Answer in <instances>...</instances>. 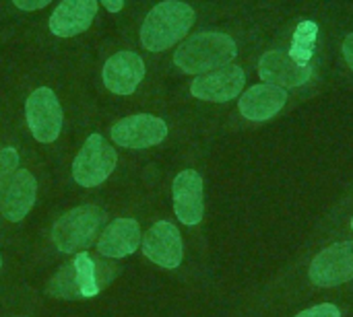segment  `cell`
Instances as JSON below:
<instances>
[{
    "label": "cell",
    "mask_w": 353,
    "mask_h": 317,
    "mask_svg": "<svg viewBox=\"0 0 353 317\" xmlns=\"http://www.w3.org/2000/svg\"><path fill=\"white\" fill-rule=\"evenodd\" d=\"M352 229H353V219H352Z\"/></svg>",
    "instance_id": "25"
},
{
    "label": "cell",
    "mask_w": 353,
    "mask_h": 317,
    "mask_svg": "<svg viewBox=\"0 0 353 317\" xmlns=\"http://www.w3.org/2000/svg\"><path fill=\"white\" fill-rule=\"evenodd\" d=\"M27 126L37 142H54L62 130V107L56 93L48 87L35 89L25 105Z\"/></svg>",
    "instance_id": "6"
},
{
    "label": "cell",
    "mask_w": 353,
    "mask_h": 317,
    "mask_svg": "<svg viewBox=\"0 0 353 317\" xmlns=\"http://www.w3.org/2000/svg\"><path fill=\"white\" fill-rule=\"evenodd\" d=\"M145 256L163 268H178L184 256V245L176 225L168 221L155 223L141 239Z\"/></svg>",
    "instance_id": "11"
},
{
    "label": "cell",
    "mask_w": 353,
    "mask_h": 317,
    "mask_svg": "<svg viewBox=\"0 0 353 317\" xmlns=\"http://www.w3.org/2000/svg\"><path fill=\"white\" fill-rule=\"evenodd\" d=\"M116 161L118 155L114 146L105 142L103 136L91 134L72 163V177L83 188H95L112 175Z\"/></svg>",
    "instance_id": "5"
},
{
    "label": "cell",
    "mask_w": 353,
    "mask_h": 317,
    "mask_svg": "<svg viewBox=\"0 0 353 317\" xmlns=\"http://www.w3.org/2000/svg\"><path fill=\"white\" fill-rule=\"evenodd\" d=\"M194 23V10L180 0H165L145 17L141 43L149 52H163L186 37Z\"/></svg>",
    "instance_id": "2"
},
{
    "label": "cell",
    "mask_w": 353,
    "mask_h": 317,
    "mask_svg": "<svg viewBox=\"0 0 353 317\" xmlns=\"http://www.w3.org/2000/svg\"><path fill=\"white\" fill-rule=\"evenodd\" d=\"M288 103V91L269 83L254 85L246 93H242L238 109L246 120L252 122H267L275 118L283 105Z\"/></svg>",
    "instance_id": "14"
},
{
    "label": "cell",
    "mask_w": 353,
    "mask_h": 317,
    "mask_svg": "<svg viewBox=\"0 0 353 317\" xmlns=\"http://www.w3.org/2000/svg\"><path fill=\"white\" fill-rule=\"evenodd\" d=\"M35 192H37L35 177L27 169H17V173L12 175V179L0 200L2 217L10 223L23 221L35 204Z\"/></svg>",
    "instance_id": "16"
},
{
    "label": "cell",
    "mask_w": 353,
    "mask_h": 317,
    "mask_svg": "<svg viewBox=\"0 0 353 317\" xmlns=\"http://www.w3.org/2000/svg\"><path fill=\"white\" fill-rule=\"evenodd\" d=\"M97 6V0H62L52 12L48 27L58 37H74L91 27Z\"/></svg>",
    "instance_id": "15"
},
{
    "label": "cell",
    "mask_w": 353,
    "mask_h": 317,
    "mask_svg": "<svg viewBox=\"0 0 353 317\" xmlns=\"http://www.w3.org/2000/svg\"><path fill=\"white\" fill-rule=\"evenodd\" d=\"M52 0H12V4L21 10H39L46 8Z\"/></svg>",
    "instance_id": "21"
},
{
    "label": "cell",
    "mask_w": 353,
    "mask_h": 317,
    "mask_svg": "<svg viewBox=\"0 0 353 317\" xmlns=\"http://www.w3.org/2000/svg\"><path fill=\"white\" fill-rule=\"evenodd\" d=\"M101 4L110 10V12H120L124 6V0H101Z\"/></svg>",
    "instance_id": "23"
},
{
    "label": "cell",
    "mask_w": 353,
    "mask_h": 317,
    "mask_svg": "<svg viewBox=\"0 0 353 317\" xmlns=\"http://www.w3.org/2000/svg\"><path fill=\"white\" fill-rule=\"evenodd\" d=\"M238 56L236 41L217 31H203L190 35L174 54L176 66L186 74H205L232 64Z\"/></svg>",
    "instance_id": "1"
},
{
    "label": "cell",
    "mask_w": 353,
    "mask_h": 317,
    "mask_svg": "<svg viewBox=\"0 0 353 317\" xmlns=\"http://www.w3.org/2000/svg\"><path fill=\"white\" fill-rule=\"evenodd\" d=\"M316 39H319V25L314 21H302L292 37V45H290V56L298 62V64H308L314 47H316Z\"/></svg>",
    "instance_id": "18"
},
{
    "label": "cell",
    "mask_w": 353,
    "mask_h": 317,
    "mask_svg": "<svg viewBox=\"0 0 353 317\" xmlns=\"http://www.w3.org/2000/svg\"><path fill=\"white\" fill-rule=\"evenodd\" d=\"M174 212L182 225L194 227L203 221L205 200H203V177L194 169H186L176 175L174 186Z\"/></svg>",
    "instance_id": "12"
},
{
    "label": "cell",
    "mask_w": 353,
    "mask_h": 317,
    "mask_svg": "<svg viewBox=\"0 0 353 317\" xmlns=\"http://www.w3.org/2000/svg\"><path fill=\"white\" fill-rule=\"evenodd\" d=\"M99 270L101 266L87 252H79L56 272L48 285V293L60 299H91L101 291Z\"/></svg>",
    "instance_id": "4"
},
{
    "label": "cell",
    "mask_w": 353,
    "mask_h": 317,
    "mask_svg": "<svg viewBox=\"0 0 353 317\" xmlns=\"http://www.w3.org/2000/svg\"><path fill=\"white\" fill-rule=\"evenodd\" d=\"M139 245H141V227L132 219H116L112 225L103 229L97 241L99 254L112 260L134 254Z\"/></svg>",
    "instance_id": "17"
},
{
    "label": "cell",
    "mask_w": 353,
    "mask_h": 317,
    "mask_svg": "<svg viewBox=\"0 0 353 317\" xmlns=\"http://www.w3.org/2000/svg\"><path fill=\"white\" fill-rule=\"evenodd\" d=\"M343 56H345L350 68L353 70V33H350V35L345 37V41H343Z\"/></svg>",
    "instance_id": "22"
},
{
    "label": "cell",
    "mask_w": 353,
    "mask_h": 317,
    "mask_svg": "<svg viewBox=\"0 0 353 317\" xmlns=\"http://www.w3.org/2000/svg\"><path fill=\"white\" fill-rule=\"evenodd\" d=\"M310 281L316 287H337L353 278V241H339L323 250L310 264Z\"/></svg>",
    "instance_id": "7"
},
{
    "label": "cell",
    "mask_w": 353,
    "mask_h": 317,
    "mask_svg": "<svg viewBox=\"0 0 353 317\" xmlns=\"http://www.w3.org/2000/svg\"><path fill=\"white\" fill-rule=\"evenodd\" d=\"M105 223V212L93 204L77 206L62 215L52 227V241L62 254H77L87 250Z\"/></svg>",
    "instance_id": "3"
},
{
    "label": "cell",
    "mask_w": 353,
    "mask_h": 317,
    "mask_svg": "<svg viewBox=\"0 0 353 317\" xmlns=\"http://www.w3.org/2000/svg\"><path fill=\"white\" fill-rule=\"evenodd\" d=\"M103 85L116 95H130L145 76V62L134 52H118L103 64Z\"/></svg>",
    "instance_id": "13"
},
{
    "label": "cell",
    "mask_w": 353,
    "mask_h": 317,
    "mask_svg": "<svg viewBox=\"0 0 353 317\" xmlns=\"http://www.w3.org/2000/svg\"><path fill=\"white\" fill-rule=\"evenodd\" d=\"M296 317H341V311L333 303H323V305H314L306 311H300Z\"/></svg>",
    "instance_id": "20"
},
{
    "label": "cell",
    "mask_w": 353,
    "mask_h": 317,
    "mask_svg": "<svg viewBox=\"0 0 353 317\" xmlns=\"http://www.w3.org/2000/svg\"><path fill=\"white\" fill-rule=\"evenodd\" d=\"M0 268H2V258H0Z\"/></svg>",
    "instance_id": "24"
},
{
    "label": "cell",
    "mask_w": 353,
    "mask_h": 317,
    "mask_svg": "<svg viewBox=\"0 0 353 317\" xmlns=\"http://www.w3.org/2000/svg\"><path fill=\"white\" fill-rule=\"evenodd\" d=\"M246 85V74L238 64H228L217 70L199 74L192 85L190 93L196 99L213 101V103H225L236 99Z\"/></svg>",
    "instance_id": "8"
},
{
    "label": "cell",
    "mask_w": 353,
    "mask_h": 317,
    "mask_svg": "<svg viewBox=\"0 0 353 317\" xmlns=\"http://www.w3.org/2000/svg\"><path fill=\"white\" fill-rule=\"evenodd\" d=\"M168 126L161 118L149 113L128 116L112 128V140L124 149H149L163 142Z\"/></svg>",
    "instance_id": "9"
},
{
    "label": "cell",
    "mask_w": 353,
    "mask_h": 317,
    "mask_svg": "<svg viewBox=\"0 0 353 317\" xmlns=\"http://www.w3.org/2000/svg\"><path fill=\"white\" fill-rule=\"evenodd\" d=\"M259 76L275 87L292 89L302 87L310 80V64H298L285 50H271L259 60Z\"/></svg>",
    "instance_id": "10"
},
{
    "label": "cell",
    "mask_w": 353,
    "mask_h": 317,
    "mask_svg": "<svg viewBox=\"0 0 353 317\" xmlns=\"http://www.w3.org/2000/svg\"><path fill=\"white\" fill-rule=\"evenodd\" d=\"M17 165H19V155L14 149L6 146L0 151V200L12 179V175L17 173Z\"/></svg>",
    "instance_id": "19"
}]
</instances>
